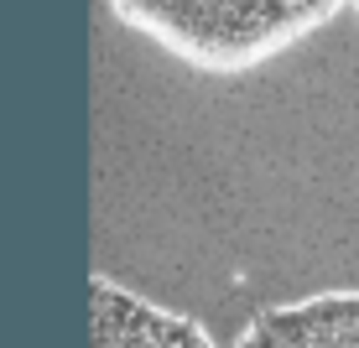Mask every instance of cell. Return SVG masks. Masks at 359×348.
Here are the masks:
<instances>
[{"label": "cell", "mask_w": 359, "mask_h": 348, "mask_svg": "<svg viewBox=\"0 0 359 348\" xmlns=\"http://www.w3.org/2000/svg\"><path fill=\"white\" fill-rule=\"evenodd\" d=\"M354 0H109L120 21L198 73H250Z\"/></svg>", "instance_id": "obj_1"}, {"label": "cell", "mask_w": 359, "mask_h": 348, "mask_svg": "<svg viewBox=\"0 0 359 348\" xmlns=\"http://www.w3.org/2000/svg\"><path fill=\"white\" fill-rule=\"evenodd\" d=\"M89 348H219L193 317L167 312L104 276L89 281Z\"/></svg>", "instance_id": "obj_2"}, {"label": "cell", "mask_w": 359, "mask_h": 348, "mask_svg": "<svg viewBox=\"0 0 359 348\" xmlns=\"http://www.w3.org/2000/svg\"><path fill=\"white\" fill-rule=\"evenodd\" d=\"M234 348H359V291H323L266 307Z\"/></svg>", "instance_id": "obj_3"}, {"label": "cell", "mask_w": 359, "mask_h": 348, "mask_svg": "<svg viewBox=\"0 0 359 348\" xmlns=\"http://www.w3.org/2000/svg\"><path fill=\"white\" fill-rule=\"evenodd\" d=\"M354 16H359V0H354Z\"/></svg>", "instance_id": "obj_4"}]
</instances>
